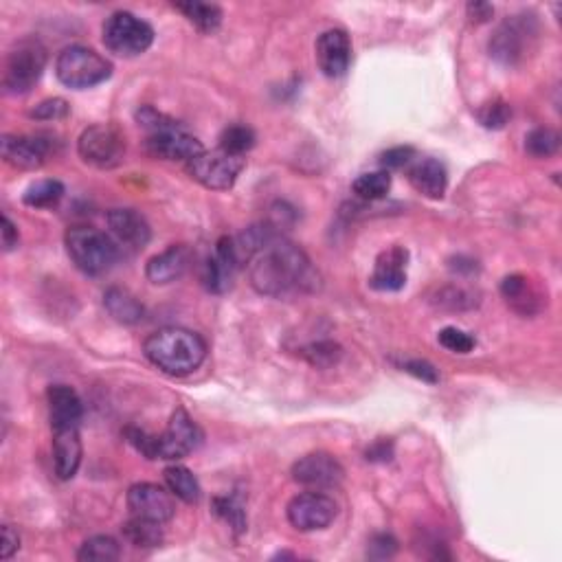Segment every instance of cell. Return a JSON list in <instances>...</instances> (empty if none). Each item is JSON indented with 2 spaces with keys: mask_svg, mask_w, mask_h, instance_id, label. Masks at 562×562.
<instances>
[{
  "mask_svg": "<svg viewBox=\"0 0 562 562\" xmlns=\"http://www.w3.org/2000/svg\"><path fill=\"white\" fill-rule=\"evenodd\" d=\"M251 286L266 297H292L317 292L321 277L310 257L288 242L275 224H257L233 238Z\"/></svg>",
  "mask_w": 562,
  "mask_h": 562,
  "instance_id": "6da1fadb",
  "label": "cell"
},
{
  "mask_svg": "<svg viewBox=\"0 0 562 562\" xmlns=\"http://www.w3.org/2000/svg\"><path fill=\"white\" fill-rule=\"evenodd\" d=\"M143 352L159 372L172 378H183L194 374L205 363L207 343L191 330L163 328L145 339Z\"/></svg>",
  "mask_w": 562,
  "mask_h": 562,
  "instance_id": "7a4b0ae2",
  "label": "cell"
},
{
  "mask_svg": "<svg viewBox=\"0 0 562 562\" xmlns=\"http://www.w3.org/2000/svg\"><path fill=\"white\" fill-rule=\"evenodd\" d=\"M66 253L77 271L88 277H99L115 266L119 257V244L112 235L95 227H71L64 235Z\"/></svg>",
  "mask_w": 562,
  "mask_h": 562,
  "instance_id": "3957f363",
  "label": "cell"
},
{
  "mask_svg": "<svg viewBox=\"0 0 562 562\" xmlns=\"http://www.w3.org/2000/svg\"><path fill=\"white\" fill-rule=\"evenodd\" d=\"M55 75L66 88L86 91V88H95L110 80L112 64L95 49L73 44V47H66L55 60Z\"/></svg>",
  "mask_w": 562,
  "mask_h": 562,
  "instance_id": "277c9868",
  "label": "cell"
},
{
  "mask_svg": "<svg viewBox=\"0 0 562 562\" xmlns=\"http://www.w3.org/2000/svg\"><path fill=\"white\" fill-rule=\"evenodd\" d=\"M47 47L38 38H22L5 60L3 88L9 95H25L47 69Z\"/></svg>",
  "mask_w": 562,
  "mask_h": 562,
  "instance_id": "5b68a950",
  "label": "cell"
},
{
  "mask_svg": "<svg viewBox=\"0 0 562 562\" xmlns=\"http://www.w3.org/2000/svg\"><path fill=\"white\" fill-rule=\"evenodd\" d=\"M538 38V22L532 14H519L505 18L499 29L490 38L488 51L490 58L503 66H514L523 62L527 53L532 51Z\"/></svg>",
  "mask_w": 562,
  "mask_h": 562,
  "instance_id": "8992f818",
  "label": "cell"
},
{
  "mask_svg": "<svg viewBox=\"0 0 562 562\" xmlns=\"http://www.w3.org/2000/svg\"><path fill=\"white\" fill-rule=\"evenodd\" d=\"M104 47L119 58H137L154 42V29L130 11H115L101 29Z\"/></svg>",
  "mask_w": 562,
  "mask_h": 562,
  "instance_id": "52a82bcc",
  "label": "cell"
},
{
  "mask_svg": "<svg viewBox=\"0 0 562 562\" xmlns=\"http://www.w3.org/2000/svg\"><path fill=\"white\" fill-rule=\"evenodd\" d=\"M82 161L97 170H115L126 159V137L110 123H95L77 139Z\"/></svg>",
  "mask_w": 562,
  "mask_h": 562,
  "instance_id": "ba28073f",
  "label": "cell"
},
{
  "mask_svg": "<svg viewBox=\"0 0 562 562\" xmlns=\"http://www.w3.org/2000/svg\"><path fill=\"white\" fill-rule=\"evenodd\" d=\"M246 159L227 150H205L196 159L187 163V172L202 187L213 191H227L238 183L240 174L244 172Z\"/></svg>",
  "mask_w": 562,
  "mask_h": 562,
  "instance_id": "9c48e42d",
  "label": "cell"
},
{
  "mask_svg": "<svg viewBox=\"0 0 562 562\" xmlns=\"http://www.w3.org/2000/svg\"><path fill=\"white\" fill-rule=\"evenodd\" d=\"M202 444L200 426L189 418L185 409H176L170 424L161 435H152V459L178 462L191 455Z\"/></svg>",
  "mask_w": 562,
  "mask_h": 562,
  "instance_id": "30bf717a",
  "label": "cell"
},
{
  "mask_svg": "<svg viewBox=\"0 0 562 562\" xmlns=\"http://www.w3.org/2000/svg\"><path fill=\"white\" fill-rule=\"evenodd\" d=\"M288 521L299 532H319L330 527L339 514V505L321 490L301 492L288 503Z\"/></svg>",
  "mask_w": 562,
  "mask_h": 562,
  "instance_id": "8fae6325",
  "label": "cell"
},
{
  "mask_svg": "<svg viewBox=\"0 0 562 562\" xmlns=\"http://www.w3.org/2000/svg\"><path fill=\"white\" fill-rule=\"evenodd\" d=\"M176 497L170 488L156 486V483H134L128 490V508L132 516L139 519H148L154 523H167L174 519L176 514Z\"/></svg>",
  "mask_w": 562,
  "mask_h": 562,
  "instance_id": "7c38bea8",
  "label": "cell"
},
{
  "mask_svg": "<svg viewBox=\"0 0 562 562\" xmlns=\"http://www.w3.org/2000/svg\"><path fill=\"white\" fill-rule=\"evenodd\" d=\"M345 477V470L339 459L330 453H310L301 457L299 462L292 466V479L299 486L310 490H330L336 488Z\"/></svg>",
  "mask_w": 562,
  "mask_h": 562,
  "instance_id": "4fadbf2b",
  "label": "cell"
},
{
  "mask_svg": "<svg viewBox=\"0 0 562 562\" xmlns=\"http://www.w3.org/2000/svg\"><path fill=\"white\" fill-rule=\"evenodd\" d=\"M0 154L16 170H40L51 154V141L36 134H5L0 141Z\"/></svg>",
  "mask_w": 562,
  "mask_h": 562,
  "instance_id": "5bb4252c",
  "label": "cell"
},
{
  "mask_svg": "<svg viewBox=\"0 0 562 562\" xmlns=\"http://www.w3.org/2000/svg\"><path fill=\"white\" fill-rule=\"evenodd\" d=\"M145 148H148V152L154 156V159L185 161V163L196 159L200 152H205L202 143L194 137V134H189L181 123L174 128L148 134Z\"/></svg>",
  "mask_w": 562,
  "mask_h": 562,
  "instance_id": "9a60e30c",
  "label": "cell"
},
{
  "mask_svg": "<svg viewBox=\"0 0 562 562\" xmlns=\"http://www.w3.org/2000/svg\"><path fill=\"white\" fill-rule=\"evenodd\" d=\"M242 268L240 255L235 251L233 238H220L216 244V251L207 260L205 268H202V284L209 292L222 295L233 286L235 273Z\"/></svg>",
  "mask_w": 562,
  "mask_h": 562,
  "instance_id": "2e32d148",
  "label": "cell"
},
{
  "mask_svg": "<svg viewBox=\"0 0 562 562\" xmlns=\"http://www.w3.org/2000/svg\"><path fill=\"white\" fill-rule=\"evenodd\" d=\"M314 51H317V64L325 77H341L350 69L352 42L343 29L323 31Z\"/></svg>",
  "mask_w": 562,
  "mask_h": 562,
  "instance_id": "e0dca14e",
  "label": "cell"
},
{
  "mask_svg": "<svg viewBox=\"0 0 562 562\" xmlns=\"http://www.w3.org/2000/svg\"><path fill=\"white\" fill-rule=\"evenodd\" d=\"M108 229L112 240L130 251H141L152 240L148 220L134 209H112L108 213Z\"/></svg>",
  "mask_w": 562,
  "mask_h": 562,
  "instance_id": "ac0fdd59",
  "label": "cell"
},
{
  "mask_svg": "<svg viewBox=\"0 0 562 562\" xmlns=\"http://www.w3.org/2000/svg\"><path fill=\"white\" fill-rule=\"evenodd\" d=\"M53 466L62 481H71L82 466L80 426H58L53 429Z\"/></svg>",
  "mask_w": 562,
  "mask_h": 562,
  "instance_id": "d6986e66",
  "label": "cell"
},
{
  "mask_svg": "<svg viewBox=\"0 0 562 562\" xmlns=\"http://www.w3.org/2000/svg\"><path fill=\"white\" fill-rule=\"evenodd\" d=\"M407 262L409 251L402 246H391L380 253L374 264V273L369 277V286L378 292H398L407 286Z\"/></svg>",
  "mask_w": 562,
  "mask_h": 562,
  "instance_id": "ffe728a7",
  "label": "cell"
},
{
  "mask_svg": "<svg viewBox=\"0 0 562 562\" xmlns=\"http://www.w3.org/2000/svg\"><path fill=\"white\" fill-rule=\"evenodd\" d=\"M191 260H194V253H191L187 244H174L152 257L148 266H145V277L154 286H167L189 271Z\"/></svg>",
  "mask_w": 562,
  "mask_h": 562,
  "instance_id": "44dd1931",
  "label": "cell"
},
{
  "mask_svg": "<svg viewBox=\"0 0 562 562\" xmlns=\"http://www.w3.org/2000/svg\"><path fill=\"white\" fill-rule=\"evenodd\" d=\"M51 429L58 426H80L84 418V404L77 391L69 385H53L47 391Z\"/></svg>",
  "mask_w": 562,
  "mask_h": 562,
  "instance_id": "7402d4cb",
  "label": "cell"
},
{
  "mask_svg": "<svg viewBox=\"0 0 562 562\" xmlns=\"http://www.w3.org/2000/svg\"><path fill=\"white\" fill-rule=\"evenodd\" d=\"M501 295L505 303L519 312L521 317H534V314L543 308L541 295L534 288V284L525 275H508L501 281Z\"/></svg>",
  "mask_w": 562,
  "mask_h": 562,
  "instance_id": "603a6c76",
  "label": "cell"
},
{
  "mask_svg": "<svg viewBox=\"0 0 562 562\" xmlns=\"http://www.w3.org/2000/svg\"><path fill=\"white\" fill-rule=\"evenodd\" d=\"M409 183L418 194L431 200H442L448 187V172L437 159H422L411 165Z\"/></svg>",
  "mask_w": 562,
  "mask_h": 562,
  "instance_id": "cb8c5ba5",
  "label": "cell"
},
{
  "mask_svg": "<svg viewBox=\"0 0 562 562\" xmlns=\"http://www.w3.org/2000/svg\"><path fill=\"white\" fill-rule=\"evenodd\" d=\"M104 306L110 317L123 325H137L145 317L143 303L134 297L130 290L119 288V286H112L106 290Z\"/></svg>",
  "mask_w": 562,
  "mask_h": 562,
  "instance_id": "d4e9b609",
  "label": "cell"
},
{
  "mask_svg": "<svg viewBox=\"0 0 562 562\" xmlns=\"http://www.w3.org/2000/svg\"><path fill=\"white\" fill-rule=\"evenodd\" d=\"M174 7L202 33H213L222 25V9L218 5L200 3V0H185V3H174Z\"/></svg>",
  "mask_w": 562,
  "mask_h": 562,
  "instance_id": "484cf974",
  "label": "cell"
},
{
  "mask_svg": "<svg viewBox=\"0 0 562 562\" xmlns=\"http://www.w3.org/2000/svg\"><path fill=\"white\" fill-rule=\"evenodd\" d=\"M165 483H167V488H170V492L174 494L176 499H181L185 503H198L200 501V483L196 479L194 472H191L189 468L185 466H170V468H165Z\"/></svg>",
  "mask_w": 562,
  "mask_h": 562,
  "instance_id": "4316f807",
  "label": "cell"
},
{
  "mask_svg": "<svg viewBox=\"0 0 562 562\" xmlns=\"http://www.w3.org/2000/svg\"><path fill=\"white\" fill-rule=\"evenodd\" d=\"M121 532H123V538H126V541L132 547L152 549V547H159L163 543L161 523L139 519V516H132V519L121 527Z\"/></svg>",
  "mask_w": 562,
  "mask_h": 562,
  "instance_id": "83f0119b",
  "label": "cell"
},
{
  "mask_svg": "<svg viewBox=\"0 0 562 562\" xmlns=\"http://www.w3.org/2000/svg\"><path fill=\"white\" fill-rule=\"evenodd\" d=\"M433 306L440 310H451V312H462L477 308L479 295L475 290H468L464 286H444L433 295Z\"/></svg>",
  "mask_w": 562,
  "mask_h": 562,
  "instance_id": "f1b7e54d",
  "label": "cell"
},
{
  "mask_svg": "<svg viewBox=\"0 0 562 562\" xmlns=\"http://www.w3.org/2000/svg\"><path fill=\"white\" fill-rule=\"evenodd\" d=\"M389 189H391V174L385 170L358 176L352 185L356 198H361L365 202H378L382 198H387Z\"/></svg>",
  "mask_w": 562,
  "mask_h": 562,
  "instance_id": "f546056e",
  "label": "cell"
},
{
  "mask_svg": "<svg viewBox=\"0 0 562 562\" xmlns=\"http://www.w3.org/2000/svg\"><path fill=\"white\" fill-rule=\"evenodd\" d=\"M121 556V545L112 536H93L80 547L77 560L82 562H115Z\"/></svg>",
  "mask_w": 562,
  "mask_h": 562,
  "instance_id": "4dcf8cb0",
  "label": "cell"
},
{
  "mask_svg": "<svg viewBox=\"0 0 562 562\" xmlns=\"http://www.w3.org/2000/svg\"><path fill=\"white\" fill-rule=\"evenodd\" d=\"M301 356L306 358L308 365H312V367L330 369L334 365H339V361L343 358V347L339 343L330 341V339L314 341V343L303 347Z\"/></svg>",
  "mask_w": 562,
  "mask_h": 562,
  "instance_id": "1f68e13d",
  "label": "cell"
},
{
  "mask_svg": "<svg viewBox=\"0 0 562 562\" xmlns=\"http://www.w3.org/2000/svg\"><path fill=\"white\" fill-rule=\"evenodd\" d=\"M64 196V185L60 181H40L36 185H31L25 196H22V202H25L27 207L33 209H49L55 207Z\"/></svg>",
  "mask_w": 562,
  "mask_h": 562,
  "instance_id": "d6a6232c",
  "label": "cell"
},
{
  "mask_svg": "<svg viewBox=\"0 0 562 562\" xmlns=\"http://www.w3.org/2000/svg\"><path fill=\"white\" fill-rule=\"evenodd\" d=\"M560 150V134L552 128H534L525 137V152L534 159H549Z\"/></svg>",
  "mask_w": 562,
  "mask_h": 562,
  "instance_id": "836d02e7",
  "label": "cell"
},
{
  "mask_svg": "<svg viewBox=\"0 0 562 562\" xmlns=\"http://www.w3.org/2000/svg\"><path fill=\"white\" fill-rule=\"evenodd\" d=\"M220 148L231 154L244 156L255 148V132L249 126H240V123L224 128L220 134Z\"/></svg>",
  "mask_w": 562,
  "mask_h": 562,
  "instance_id": "e575fe53",
  "label": "cell"
},
{
  "mask_svg": "<svg viewBox=\"0 0 562 562\" xmlns=\"http://www.w3.org/2000/svg\"><path fill=\"white\" fill-rule=\"evenodd\" d=\"M477 117H479L483 128L501 130V128L508 126V121L512 119V108L505 104V101L497 99V101H490V104L483 106Z\"/></svg>",
  "mask_w": 562,
  "mask_h": 562,
  "instance_id": "d590c367",
  "label": "cell"
},
{
  "mask_svg": "<svg viewBox=\"0 0 562 562\" xmlns=\"http://www.w3.org/2000/svg\"><path fill=\"white\" fill-rule=\"evenodd\" d=\"M69 115H71V106H69V101L62 97L44 99L36 108L29 110V117L36 121H60Z\"/></svg>",
  "mask_w": 562,
  "mask_h": 562,
  "instance_id": "8d00e7d4",
  "label": "cell"
},
{
  "mask_svg": "<svg viewBox=\"0 0 562 562\" xmlns=\"http://www.w3.org/2000/svg\"><path fill=\"white\" fill-rule=\"evenodd\" d=\"M437 341H440L444 350L453 354H470L477 345V341L472 339L468 332L459 328H444L440 334H437Z\"/></svg>",
  "mask_w": 562,
  "mask_h": 562,
  "instance_id": "74e56055",
  "label": "cell"
},
{
  "mask_svg": "<svg viewBox=\"0 0 562 562\" xmlns=\"http://www.w3.org/2000/svg\"><path fill=\"white\" fill-rule=\"evenodd\" d=\"M415 159V150L409 148V145H398V148H391L387 152L380 154V165L382 170H402V167L411 165Z\"/></svg>",
  "mask_w": 562,
  "mask_h": 562,
  "instance_id": "f35d334b",
  "label": "cell"
},
{
  "mask_svg": "<svg viewBox=\"0 0 562 562\" xmlns=\"http://www.w3.org/2000/svg\"><path fill=\"white\" fill-rule=\"evenodd\" d=\"M213 508H216L218 516H222L224 521H227L229 525H233V530H238V532L244 530V525H246L244 510L233 499H229V497L216 499V501H213Z\"/></svg>",
  "mask_w": 562,
  "mask_h": 562,
  "instance_id": "ab89813d",
  "label": "cell"
},
{
  "mask_svg": "<svg viewBox=\"0 0 562 562\" xmlns=\"http://www.w3.org/2000/svg\"><path fill=\"white\" fill-rule=\"evenodd\" d=\"M398 552V541L391 534H376L367 545V556L374 560L393 558Z\"/></svg>",
  "mask_w": 562,
  "mask_h": 562,
  "instance_id": "60d3db41",
  "label": "cell"
},
{
  "mask_svg": "<svg viewBox=\"0 0 562 562\" xmlns=\"http://www.w3.org/2000/svg\"><path fill=\"white\" fill-rule=\"evenodd\" d=\"M402 369L422 382H429V385L440 382V374H437V369L429 361H422V358H411V361H404Z\"/></svg>",
  "mask_w": 562,
  "mask_h": 562,
  "instance_id": "b9f144b4",
  "label": "cell"
},
{
  "mask_svg": "<svg viewBox=\"0 0 562 562\" xmlns=\"http://www.w3.org/2000/svg\"><path fill=\"white\" fill-rule=\"evenodd\" d=\"M20 549V534L11 525H3V545H0V558L9 560Z\"/></svg>",
  "mask_w": 562,
  "mask_h": 562,
  "instance_id": "7bdbcfd3",
  "label": "cell"
},
{
  "mask_svg": "<svg viewBox=\"0 0 562 562\" xmlns=\"http://www.w3.org/2000/svg\"><path fill=\"white\" fill-rule=\"evenodd\" d=\"M391 457H393V446L387 440H378L374 446L367 448L369 462H391Z\"/></svg>",
  "mask_w": 562,
  "mask_h": 562,
  "instance_id": "ee69618b",
  "label": "cell"
},
{
  "mask_svg": "<svg viewBox=\"0 0 562 562\" xmlns=\"http://www.w3.org/2000/svg\"><path fill=\"white\" fill-rule=\"evenodd\" d=\"M3 251L9 253V251H14L18 242H20V235H18V229H16V224L11 222L7 216H3Z\"/></svg>",
  "mask_w": 562,
  "mask_h": 562,
  "instance_id": "f6af8a7d",
  "label": "cell"
},
{
  "mask_svg": "<svg viewBox=\"0 0 562 562\" xmlns=\"http://www.w3.org/2000/svg\"><path fill=\"white\" fill-rule=\"evenodd\" d=\"M494 14V9L492 5L488 3H470L468 5V16L472 22H477V25H481V22H488Z\"/></svg>",
  "mask_w": 562,
  "mask_h": 562,
  "instance_id": "bcb514c9",
  "label": "cell"
},
{
  "mask_svg": "<svg viewBox=\"0 0 562 562\" xmlns=\"http://www.w3.org/2000/svg\"><path fill=\"white\" fill-rule=\"evenodd\" d=\"M477 262L475 260H470V257H453L451 260V271L457 273V275H472V273H477Z\"/></svg>",
  "mask_w": 562,
  "mask_h": 562,
  "instance_id": "7dc6e473",
  "label": "cell"
}]
</instances>
